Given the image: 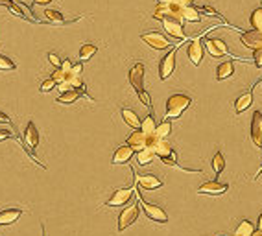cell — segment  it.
Listing matches in <instances>:
<instances>
[{"label":"cell","instance_id":"obj_42","mask_svg":"<svg viewBox=\"0 0 262 236\" xmlns=\"http://www.w3.org/2000/svg\"><path fill=\"white\" fill-rule=\"evenodd\" d=\"M177 6H181V8H188V6H192V2L194 0H174Z\"/></svg>","mask_w":262,"mask_h":236},{"label":"cell","instance_id":"obj_28","mask_svg":"<svg viewBox=\"0 0 262 236\" xmlns=\"http://www.w3.org/2000/svg\"><path fill=\"white\" fill-rule=\"evenodd\" d=\"M96 52H98L96 45H92V43H85V45L80 48V59L81 61H87V59H91Z\"/></svg>","mask_w":262,"mask_h":236},{"label":"cell","instance_id":"obj_3","mask_svg":"<svg viewBox=\"0 0 262 236\" xmlns=\"http://www.w3.org/2000/svg\"><path fill=\"white\" fill-rule=\"evenodd\" d=\"M183 12H185V8L177 6L176 2H166V4H157L154 12V19L155 21H163L165 17H172V19H177V21H185L183 17Z\"/></svg>","mask_w":262,"mask_h":236},{"label":"cell","instance_id":"obj_47","mask_svg":"<svg viewBox=\"0 0 262 236\" xmlns=\"http://www.w3.org/2000/svg\"><path fill=\"white\" fill-rule=\"evenodd\" d=\"M256 229L262 230V214H260V218H258V225H256Z\"/></svg>","mask_w":262,"mask_h":236},{"label":"cell","instance_id":"obj_40","mask_svg":"<svg viewBox=\"0 0 262 236\" xmlns=\"http://www.w3.org/2000/svg\"><path fill=\"white\" fill-rule=\"evenodd\" d=\"M200 12H205L207 15H211V17H220V13H218L216 10H212L211 6H205V4L200 8Z\"/></svg>","mask_w":262,"mask_h":236},{"label":"cell","instance_id":"obj_21","mask_svg":"<svg viewBox=\"0 0 262 236\" xmlns=\"http://www.w3.org/2000/svg\"><path fill=\"white\" fill-rule=\"evenodd\" d=\"M21 214H23L21 208H8V210H2V212H0V227H2V225L15 223V221L21 218Z\"/></svg>","mask_w":262,"mask_h":236},{"label":"cell","instance_id":"obj_12","mask_svg":"<svg viewBox=\"0 0 262 236\" xmlns=\"http://www.w3.org/2000/svg\"><path fill=\"white\" fill-rule=\"evenodd\" d=\"M251 140L256 148L262 150V113L255 111L253 118H251Z\"/></svg>","mask_w":262,"mask_h":236},{"label":"cell","instance_id":"obj_9","mask_svg":"<svg viewBox=\"0 0 262 236\" xmlns=\"http://www.w3.org/2000/svg\"><path fill=\"white\" fill-rule=\"evenodd\" d=\"M135 183L141 190H155L163 186V181L159 177H155L154 173H137L135 175Z\"/></svg>","mask_w":262,"mask_h":236},{"label":"cell","instance_id":"obj_27","mask_svg":"<svg viewBox=\"0 0 262 236\" xmlns=\"http://www.w3.org/2000/svg\"><path fill=\"white\" fill-rule=\"evenodd\" d=\"M155 155L157 157H161V159H163V157H168V155H172V153H174V150H172V146L168 144V142H165V138H159V140H157V142H155Z\"/></svg>","mask_w":262,"mask_h":236},{"label":"cell","instance_id":"obj_13","mask_svg":"<svg viewBox=\"0 0 262 236\" xmlns=\"http://www.w3.org/2000/svg\"><path fill=\"white\" fill-rule=\"evenodd\" d=\"M205 48H207V52L211 54L212 58L229 56L227 45H225L222 39H212V37H207V39H205Z\"/></svg>","mask_w":262,"mask_h":236},{"label":"cell","instance_id":"obj_5","mask_svg":"<svg viewBox=\"0 0 262 236\" xmlns=\"http://www.w3.org/2000/svg\"><path fill=\"white\" fill-rule=\"evenodd\" d=\"M177 48H179V45H176V48H172L170 52L166 54L165 58L161 59L159 63V78L161 80H168L172 76V72H174V69H176V52Z\"/></svg>","mask_w":262,"mask_h":236},{"label":"cell","instance_id":"obj_34","mask_svg":"<svg viewBox=\"0 0 262 236\" xmlns=\"http://www.w3.org/2000/svg\"><path fill=\"white\" fill-rule=\"evenodd\" d=\"M249 23H251V28L253 30H260L262 32V8H256L255 12L251 13Z\"/></svg>","mask_w":262,"mask_h":236},{"label":"cell","instance_id":"obj_1","mask_svg":"<svg viewBox=\"0 0 262 236\" xmlns=\"http://www.w3.org/2000/svg\"><path fill=\"white\" fill-rule=\"evenodd\" d=\"M192 105V98L187 96V94H172L170 98L166 100V118L168 120H174V118H179V116L185 113Z\"/></svg>","mask_w":262,"mask_h":236},{"label":"cell","instance_id":"obj_25","mask_svg":"<svg viewBox=\"0 0 262 236\" xmlns=\"http://www.w3.org/2000/svg\"><path fill=\"white\" fill-rule=\"evenodd\" d=\"M255 225L251 223L249 219H242L238 223V227L234 229V236H251L255 232Z\"/></svg>","mask_w":262,"mask_h":236},{"label":"cell","instance_id":"obj_8","mask_svg":"<svg viewBox=\"0 0 262 236\" xmlns=\"http://www.w3.org/2000/svg\"><path fill=\"white\" fill-rule=\"evenodd\" d=\"M144 72H146L144 63H135L129 70V83L137 94L144 91Z\"/></svg>","mask_w":262,"mask_h":236},{"label":"cell","instance_id":"obj_48","mask_svg":"<svg viewBox=\"0 0 262 236\" xmlns=\"http://www.w3.org/2000/svg\"><path fill=\"white\" fill-rule=\"evenodd\" d=\"M251 236H262V230H258V229H256L255 232H253V234H251Z\"/></svg>","mask_w":262,"mask_h":236},{"label":"cell","instance_id":"obj_37","mask_svg":"<svg viewBox=\"0 0 262 236\" xmlns=\"http://www.w3.org/2000/svg\"><path fill=\"white\" fill-rule=\"evenodd\" d=\"M56 85H57L56 80H54V78H50V80H45V81H43L39 89H41V92H50Z\"/></svg>","mask_w":262,"mask_h":236},{"label":"cell","instance_id":"obj_46","mask_svg":"<svg viewBox=\"0 0 262 236\" xmlns=\"http://www.w3.org/2000/svg\"><path fill=\"white\" fill-rule=\"evenodd\" d=\"M52 0H34L35 6H46V4H50Z\"/></svg>","mask_w":262,"mask_h":236},{"label":"cell","instance_id":"obj_45","mask_svg":"<svg viewBox=\"0 0 262 236\" xmlns=\"http://www.w3.org/2000/svg\"><path fill=\"white\" fill-rule=\"evenodd\" d=\"M0 122H2V124H12V118H10L8 115H4V113L0 111Z\"/></svg>","mask_w":262,"mask_h":236},{"label":"cell","instance_id":"obj_32","mask_svg":"<svg viewBox=\"0 0 262 236\" xmlns=\"http://www.w3.org/2000/svg\"><path fill=\"white\" fill-rule=\"evenodd\" d=\"M170 131H172V122L170 120L161 122V124H157V127H155V135H157V138H166L168 135H170Z\"/></svg>","mask_w":262,"mask_h":236},{"label":"cell","instance_id":"obj_10","mask_svg":"<svg viewBox=\"0 0 262 236\" xmlns=\"http://www.w3.org/2000/svg\"><path fill=\"white\" fill-rule=\"evenodd\" d=\"M133 192L135 188L133 186H127V188H120L113 194V196L107 199V207H122V205H127L131 201V197H133Z\"/></svg>","mask_w":262,"mask_h":236},{"label":"cell","instance_id":"obj_15","mask_svg":"<svg viewBox=\"0 0 262 236\" xmlns=\"http://www.w3.org/2000/svg\"><path fill=\"white\" fill-rule=\"evenodd\" d=\"M24 144H26V150L30 151L39 146V131L34 122H28V126L24 129Z\"/></svg>","mask_w":262,"mask_h":236},{"label":"cell","instance_id":"obj_30","mask_svg":"<svg viewBox=\"0 0 262 236\" xmlns=\"http://www.w3.org/2000/svg\"><path fill=\"white\" fill-rule=\"evenodd\" d=\"M183 17H185V21H190V23H200V21H201L200 10H198V8H194V6L185 8Z\"/></svg>","mask_w":262,"mask_h":236},{"label":"cell","instance_id":"obj_26","mask_svg":"<svg viewBox=\"0 0 262 236\" xmlns=\"http://www.w3.org/2000/svg\"><path fill=\"white\" fill-rule=\"evenodd\" d=\"M155 150L154 148H146V150H141L137 151V161L141 166H146V164H150V162H154L155 159Z\"/></svg>","mask_w":262,"mask_h":236},{"label":"cell","instance_id":"obj_44","mask_svg":"<svg viewBox=\"0 0 262 236\" xmlns=\"http://www.w3.org/2000/svg\"><path fill=\"white\" fill-rule=\"evenodd\" d=\"M61 69L67 70V72H70V70H72V63H70L69 59H65V61H61Z\"/></svg>","mask_w":262,"mask_h":236},{"label":"cell","instance_id":"obj_29","mask_svg":"<svg viewBox=\"0 0 262 236\" xmlns=\"http://www.w3.org/2000/svg\"><path fill=\"white\" fill-rule=\"evenodd\" d=\"M45 19L52 24H67V21H65V17H63V13L56 12V10H46Z\"/></svg>","mask_w":262,"mask_h":236},{"label":"cell","instance_id":"obj_6","mask_svg":"<svg viewBox=\"0 0 262 236\" xmlns=\"http://www.w3.org/2000/svg\"><path fill=\"white\" fill-rule=\"evenodd\" d=\"M139 218V205L137 203H131L129 207H125L122 210V214L118 216V230H125L129 225H133Z\"/></svg>","mask_w":262,"mask_h":236},{"label":"cell","instance_id":"obj_11","mask_svg":"<svg viewBox=\"0 0 262 236\" xmlns=\"http://www.w3.org/2000/svg\"><path fill=\"white\" fill-rule=\"evenodd\" d=\"M161 23H163V30H165L170 37H176V39H185V37H187V35H185V30H183L181 21L172 19V17H165Z\"/></svg>","mask_w":262,"mask_h":236},{"label":"cell","instance_id":"obj_50","mask_svg":"<svg viewBox=\"0 0 262 236\" xmlns=\"http://www.w3.org/2000/svg\"><path fill=\"white\" fill-rule=\"evenodd\" d=\"M260 2H262V0H260Z\"/></svg>","mask_w":262,"mask_h":236},{"label":"cell","instance_id":"obj_4","mask_svg":"<svg viewBox=\"0 0 262 236\" xmlns=\"http://www.w3.org/2000/svg\"><path fill=\"white\" fill-rule=\"evenodd\" d=\"M139 196H141V207H143V210L146 212V216H148L150 219H154L157 223H166V221H168V214H166L159 205L146 201L141 192H139Z\"/></svg>","mask_w":262,"mask_h":236},{"label":"cell","instance_id":"obj_35","mask_svg":"<svg viewBox=\"0 0 262 236\" xmlns=\"http://www.w3.org/2000/svg\"><path fill=\"white\" fill-rule=\"evenodd\" d=\"M15 69H17V65L13 63L10 58L0 54V70H15Z\"/></svg>","mask_w":262,"mask_h":236},{"label":"cell","instance_id":"obj_41","mask_svg":"<svg viewBox=\"0 0 262 236\" xmlns=\"http://www.w3.org/2000/svg\"><path fill=\"white\" fill-rule=\"evenodd\" d=\"M12 137H15L13 131H10V129H0V142H2V140H8V138H12Z\"/></svg>","mask_w":262,"mask_h":236},{"label":"cell","instance_id":"obj_17","mask_svg":"<svg viewBox=\"0 0 262 236\" xmlns=\"http://www.w3.org/2000/svg\"><path fill=\"white\" fill-rule=\"evenodd\" d=\"M187 56L190 58V61L198 67V65L201 63V59H203V43H201L200 39L190 41V45H188L187 48Z\"/></svg>","mask_w":262,"mask_h":236},{"label":"cell","instance_id":"obj_36","mask_svg":"<svg viewBox=\"0 0 262 236\" xmlns=\"http://www.w3.org/2000/svg\"><path fill=\"white\" fill-rule=\"evenodd\" d=\"M0 4H2V6H6V8H10V10H12V12L15 13V15H23V12H21V8H19L17 4L13 2V0H0Z\"/></svg>","mask_w":262,"mask_h":236},{"label":"cell","instance_id":"obj_24","mask_svg":"<svg viewBox=\"0 0 262 236\" xmlns=\"http://www.w3.org/2000/svg\"><path fill=\"white\" fill-rule=\"evenodd\" d=\"M233 74H234V63L233 61H225V63L220 65L218 70H216L218 80H227V78H231Z\"/></svg>","mask_w":262,"mask_h":236},{"label":"cell","instance_id":"obj_16","mask_svg":"<svg viewBox=\"0 0 262 236\" xmlns=\"http://www.w3.org/2000/svg\"><path fill=\"white\" fill-rule=\"evenodd\" d=\"M240 39H242V43H244L247 48H253V50H256V48H262V32H260V30L242 32Z\"/></svg>","mask_w":262,"mask_h":236},{"label":"cell","instance_id":"obj_23","mask_svg":"<svg viewBox=\"0 0 262 236\" xmlns=\"http://www.w3.org/2000/svg\"><path fill=\"white\" fill-rule=\"evenodd\" d=\"M120 115H122L124 122L131 127V129H141V118L137 116V113H135V111L122 109V111H120Z\"/></svg>","mask_w":262,"mask_h":236},{"label":"cell","instance_id":"obj_7","mask_svg":"<svg viewBox=\"0 0 262 236\" xmlns=\"http://www.w3.org/2000/svg\"><path fill=\"white\" fill-rule=\"evenodd\" d=\"M141 39H143L148 46L155 48V50H165V48H168V46L172 45L170 41L166 39L161 32H146V34L141 35Z\"/></svg>","mask_w":262,"mask_h":236},{"label":"cell","instance_id":"obj_33","mask_svg":"<svg viewBox=\"0 0 262 236\" xmlns=\"http://www.w3.org/2000/svg\"><path fill=\"white\" fill-rule=\"evenodd\" d=\"M155 127H157V122L154 118V113H150L143 122H141V129L146 133H155Z\"/></svg>","mask_w":262,"mask_h":236},{"label":"cell","instance_id":"obj_18","mask_svg":"<svg viewBox=\"0 0 262 236\" xmlns=\"http://www.w3.org/2000/svg\"><path fill=\"white\" fill-rule=\"evenodd\" d=\"M80 96H87V89L80 87V89H70V91H63L57 96V104H74Z\"/></svg>","mask_w":262,"mask_h":236},{"label":"cell","instance_id":"obj_20","mask_svg":"<svg viewBox=\"0 0 262 236\" xmlns=\"http://www.w3.org/2000/svg\"><path fill=\"white\" fill-rule=\"evenodd\" d=\"M133 155H135V150H133L129 144L120 146V148H116V151H114L113 164H125V162L129 161Z\"/></svg>","mask_w":262,"mask_h":236},{"label":"cell","instance_id":"obj_39","mask_svg":"<svg viewBox=\"0 0 262 236\" xmlns=\"http://www.w3.org/2000/svg\"><path fill=\"white\" fill-rule=\"evenodd\" d=\"M253 61L258 69H262V48H256L255 50V56H253Z\"/></svg>","mask_w":262,"mask_h":236},{"label":"cell","instance_id":"obj_2","mask_svg":"<svg viewBox=\"0 0 262 236\" xmlns=\"http://www.w3.org/2000/svg\"><path fill=\"white\" fill-rule=\"evenodd\" d=\"M159 138H157V135L155 133H146L143 131V129H139V131L131 133L129 137H127V140H125V144H129L133 150H135V153L141 150H146V148H155V142H157Z\"/></svg>","mask_w":262,"mask_h":236},{"label":"cell","instance_id":"obj_43","mask_svg":"<svg viewBox=\"0 0 262 236\" xmlns=\"http://www.w3.org/2000/svg\"><path fill=\"white\" fill-rule=\"evenodd\" d=\"M81 72H83V65H81V63H78V65H72V74L80 76Z\"/></svg>","mask_w":262,"mask_h":236},{"label":"cell","instance_id":"obj_38","mask_svg":"<svg viewBox=\"0 0 262 236\" xmlns=\"http://www.w3.org/2000/svg\"><path fill=\"white\" fill-rule=\"evenodd\" d=\"M48 61H50V63L56 67V69H59V67H61V59L57 58V54H54V52L48 54Z\"/></svg>","mask_w":262,"mask_h":236},{"label":"cell","instance_id":"obj_22","mask_svg":"<svg viewBox=\"0 0 262 236\" xmlns=\"http://www.w3.org/2000/svg\"><path fill=\"white\" fill-rule=\"evenodd\" d=\"M251 104H253V94H251V91H247V92H244L236 102H234V113H236V115L244 113Z\"/></svg>","mask_w":262,"mask_h":236},{"label":"cell","instance_id":"obj_19","mask_svg":"<svg viewBox=\"0 0 262 236\" xmlns=\"http://www.w3.org/2000/svg\"><path fill=\"white\" fill-rule=\"evenodd\" d=\"M80 87H85L83 85V80H81L80 76L72 74V70L65 76V80L57 83V89H59L61 92L63 91H70V89H80Z\"/></svg>","mask_w":262,"mask_h":236},{"label":"cell","instance_id":"obj_49","mask_svg":"<svg viewBox=\"0 0 262 236\" xmlns=\"http://www.w3.org/2000/svg\"><path fill=\"white\" fill-rule=\"evenodd\" d=\"M166 2H174V0H157V4H166Z\"/></svg>","mask_w":262,"mask_h":236},{"label":"cell","instance_id":"obj_31","mask_svg":"<svg viewBox=\"0 0 262 236\" xmlns=\"http://www.w3.org/2000/svg\"><path fill=\"white\" fill-rule=\"evenodd\" d=\"M223 168H225V159H223L222 151H216L214 157H212V170H214L216 175H220L223 172Z\"/></svg>","mask_w":262,"mask_h":236},{"label":"cell","instance_id":"obj_14","mask_svg":"<svg viewBox=\"0 0 262 236\" xmlns=\"http://www.w3.org/2000/svg\"><path fill=\"white\" fill-rule=\"evenodd\" d=\"M229 190V184L220 183V181H209V183L201 184L198 188V194H209V196H222Z\"/></svg>","mask_w":262,"mask_h":236}]
</instances>
